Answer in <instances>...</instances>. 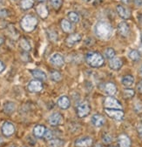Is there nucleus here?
I'll return each mask as SVG.
<instances>
[{
  "label": "nucleus",
  "mask_w": 142,
  "mask_h": 147,
  "mask_svg": "<svg viewBox=\"0 0 142 147\" xmlns=\"http://www.w3.org/2000/svg\"><path fill=\"white\" fill-rule=\"evenodd\" d=\"M103 141H104V143H105V144H109V143H111V142L112 141V138L109 134H105V135L103 137Z\"/></svg>",
  "instance_id": "nucleus-38"
},
{
  "label": "nucleus",
  "mask_w": 142,
  "mask_h": 147,
  "mask_svg": "<svg viewBox=\"0 0 142 147\" xmlns=\"http://www.w3.org/2000/svg\"><path fill=\"white\" fill-rule=\"evenodd\" d=\"M50 62L55 66H62L65 63L64 57L60 53H54L50 57Z\"/></svg>",
  "instance_id": "nucleus-8"
},
{
  "label": "nucleus",
  "mask_w": 142,
  "mask_h": 147,
  "mask_svg": "<svg viewBox=\"0 0 142 147\" xmlns=\"http://www.w3.org/2000/svg\"><path fill=\"white\" fill-rule=\"evenodd\" d=\"M124 96L126 98H131L134 96V91L132 89H126L124 91Z\"/></svg>",
  "instance_id": "nucleus-34"
},
{
  "label": "nucleus",
  "mask_w": 142,
  "mask_h": 147,
  "mask_svg": "<svg viewBox=\"0 0 142 147\" xmlns=\"http://www.w3.org/2000/svg\"><path fill=\"white\" fill-rule=\"evenodd\" d=\"M45 131H46V128H45L44 125H37V126L34 127V129H33V133H34V135H35L36 137H38V138H42V137H44Z\"/></svg>",
  "instance_id": "nucleus-21"
},
{
  "label": "nucleus",
  "mask_w": 142,
  "mask_h": 147,
  "mask_svg": "<svg viewBox=\"0 0 142 147\" xmlns=\"http://www.w3.org/2000/svg\"><path fill=\"white\" fill-rule=\"evenodd\" d=\"M27 88L31 92H39L43 89V84L39 80H32L28 84Z\"/></svg>",
  "instance_id": "nucleus-6"
},
{
  "label": "nucleus",
  "mask_w": 142,
  "mask_h": 147,
  "mask_svg": "<svg viewBox=\"0 0 142 147\" xmlns=\"http://www.w3.org/2000/svg\"><path fill=\"white\" fill-rule=\"evenodd\" d=\"M37 12L39 15V17L42 18H46L48 17V14H49L47 7L45 5H43V4H40V5H38Z\"/></svg>",
  "instance_id": "nucleus-18"
},
{
  "label": "nucleus",
  "mask_w": 142,
  "mask_h": 147,
  "mask_svg": "<svg viewBox=\"0 0 142 147\" xmlns=\"http://www.w3.org/2000/svg\"><path fill=\"white\" fill-rule=\"evenodd\" d=\"M95 147H101V145H100V144H97V145H96Z\"/></svg>",
  "instance_id": "nucleus-47"
},
{
  "label": "nucleus",
  "mask_w": 142,
  "mask_h": 147,
  "mask_svg": "<svg viewBox=\"0 0 142 147\" xmlns=\"http://www.w3.org/2000/svg\"><path fill=\"white\" fill-rule=\"evenodd\" d=\"M94 32L96 36L103 40L109 39L112 35V25L105 21H99L96 24L94 27Z\"/></svg>",
  "instance_id": "nucleus-1"
},
{
  "label": "nucleus",
  "mask_w": 142,
  "mask_h": 147,
  "mask_svg": "<svg viewBox=\"0 0 142 147\" xmlns=\"http://www.w3.org/2000/svg\"><path fill=\"white\" fill-rule=\"evenodd\" d=\"M49 123L51 125L56 126V125H61L63 123V117L62 115L59 112H54L52 113L50 117H49Z\"/></svg>",
  "instance_id": "nucleus-7"
},
{
  "label": "nucleus",
  "mask_w": 142,
  "mask_h": 147,
  "mask_svg": "<svg viewBox=\"0 0 142 147\" xmlns=\"http://www.w3.org/2000/svg\"><path fill=\"white\" fill-rule=\"evenodd\" d=\"M20 24L24 31L27 32H31L36 28L38 24V19L32 15H25L22 18Z\"/></svg>",
  "instance_id": "nucleus-3"
},
{
  "label": "nucleus",
  "mask_w": 142,
  "mask_h": 147,
  "mask_svg": "<svg viewBox=\"0 0 142 147\" xmlns=\"http://www.w3.org/2000/svg\"><path fill=\"white\" fill-rule=\"evenodd\" d=\"M34 5V0H22L20 6L23 10H29Z\"/></svg>",
  "instance_id": "nucleus-24"
},
{
  "label": "nucleus",
  "mask_w": 142,
  "mask_h": 147,
  "mask_svg": "<svg viewBox=\"0 0 142 147\" xmlns=\"http://www.w3.org/2000/svg\"><path fill=\"white\" fill-rule=\"evenodd\" d=\"M90 111H91L90 105L87 101L81 102L77 106V113H78V117H84L87 116L90 113Z\"/></svg>",
  "instance_id": "nucleus-4"
},
{
  "label": "nucleus",
  "mask_w": 142,
  "mask_h": 147,
  "mask_svg": "<svg viewBox=\"0 0 142 147\" xmlns=\"http://www.w3.org/2000/svg\"><path fill=\"white\" fill-rule=\"evenodd\" d=\"M20 45L21 47L24 50V51H30L31 50V45L25 38H22L20 40Z\"/></svg>",
  "instance_id": "nucleus-32"
},
{
  "label": "nucleus",
  "mask_w": 142,
  "mask_h": 147,
  "mask_svg": "<svg viewBox=\"0 0 142 147\" xmlns=\"http://www.w3.org/2000/svg\"><path fill=\"white\" fill-rule=\"evenodd\" d=\"M44 138H45L46 140L51 139V138H52V132H51V131L46 129V131H45V135H44Z\"/></svg>",
  "instance_id": "nucleus-36"
},
{
  "label": "nucleus",
  "mask_w": 142,
  "mask_h": 147,
  "mask_svg": "<svg viewBox=\"0 0 142 147\" xmlns=\"http://www.w3.org/2000/svg\"><path fill=\"white\" fill-rule=\"evenodd\" d=\"M2 142H3V139H2L1 138H0V144H1Z\"/></svg>",
  "instance_id": "nucleus-46"
},
{
  "label": "nucleus",
  "mask_w": 142,
  "mask_h": 147,
  "mask_svg": "<svg viewBox=\"0 0 142 147\" xmlns=\"http://www.w3.org/2000/svg\"><path fill=\"white\" fill-rule=\"evenodd\" d=\"M47 33H48L49 38H50L51 40H52V41H56L57 38H58V35H57V33H56L55 32H53V31H51V32L48 31Z\"/></svg>",
  "instance_id": "nucleus-35"
},
{
  "label": "nucleus",
  "mask_w": 142,
  "mask_h": 147,
  "mask_svg": "<svg viewBox=\"0 0 142 147\" xmlns=\"http://www.w3.org/2000/svg\"><path fill=\"white\" fill-rule=\"evenodd\" d=\"M52 7L56 10H59L63 4V0H50Z\"/></svg>",
  "instance_id": "nucleus-31"
},
{
  "label": "nucleus",
  "mask_w": 142,
  "mask_h": 147,
  "mask_svg": "<svg viewBox=\"0 0 142 147\" xmlns=\"http://www.w3.org/2000/svg\"><path fill=\"white\" fill-rule=\"evenodd\" d=\"M61 28L66 32H71L72 31V25L71 22L67 19H62L61 21Z\"/></svg>",
  "instance_id": "nucleus-23"
},
{
  "label": "nucleus",
  "mask_w": 142,
  "mask_h": 147,
  "mask_svg": "<svg viewBox=\"0 0 142 147\" xmlns=\"http://www.w3.org/2000/svg\"><path fill=\"white\" fill-rule=\"evenodd\" d=\"M5 64H4L2 61H0V73H2V72L5 71Z\"/></svg>",
  "instance_id": "nucleus-40"
},
{
  "label": "nucleus",
  "mask_w": 142,
  "mask_h": 147,
  "mask_svg": "<svg viewBox=\"0 0 142 147\" xmlns=\"http://www.w3.org/2000/svg\"><path fill=\"white\" fill-rule=\"evenodd\" d=\"M15 110V105L11 102H8L4 106V111L6 112V113H11L13 112Z\"/></svg>",
  "instance_id": "nucleus-29"
},
{
  "label": "nucleus",
  "mask_w": 142,
  "mask_h": 147,
  "mask_svg": "<svg viewBox=\"0 0 142 147\" xmlns=\"http://www.w3.org/2000/svg\"><path fill=\"white\" fill-rule=\"evenodd\" d=\"M118 32L122 37H127L130 32V28L127 23L126 22H120L118 24Z\"/></svg>",
  "instance_id": "nucleus-11"
},
{
  "label": "nucleus",
  "mask_w": 142,
  "mask_h": 147,
  "mask_svg": "<svg viewBox=\"0 0 142 147\" xmlns=\"http://www.w3.org/2000/svg\"><path fill=\"white\" fill-rule=\"evenodd\" d=\"M116 9H117V12H118L119 16L121 18H123V19H128L131 17V12H130V11L126 7L120 5H118L116 7Z\"/></svg>",
  "instance_id": "nucleus-12"
},
{
  "label": "nucleus",
  "mask_w": 142,
  "mask_h": 147,
  "mask_svg": "<svg viewBox=\"0 0 142 147\" xmlns=\"http://www.w3.org/2000/svg\"><path fill=\"white\" fill-rule=\"evenodd\" d=\"M135 110L137 111H142V104H140V103H139V104H137L136 105V106H135Z\"/></svg>",
  "instance_id": "nucleus-41"
},
{
  "label": "nucleus",
  "mask_w": 142,
  "mask_h": 147,
  "mask_svg": "<svg viewBox=\"0 0 142 147\" xmlns=\"http://www.w3.org/2000/svg\"><path fill=\"white\" fill-rule=\"evenodd\" d=\"M139 73H140V75L142 76V66H141L140 69H139Z\"/></svg>",
  "instance_id": "nucleus-44"
},
{
  "label": "nucleus",
  "mask_w": 142,
  "mask_h": 147,
  "mask_svg": "<svg viewBox=\"0 0 142 147\" xmlns=\"http://www.w3.org/2000/svg\"><path fill=\"white\" fill-rule=\"evenodd\" d=\"M87 63L92 67H100L104 64V57L97 51L88 52L86 56Z\"/></svg>",
  "instance_id": "nucleus-2"
},
{
  "label": "nucleus",
  "mask_w": 142,
  "mask_h": 147,
  "mask_svg": "<svg viewBox=\"0 0 142 147\" xmlns=\"http://www.w3.org/2000/svg\"><path fill=\"white\" fill-rule=\"evenodd\" d=\"M31 72H32V76H33L37 80L45 81V80H46V78H47L46 74H45L43 71H41V70H32Z\"/></svg>",
  "instance_id": "nucleus-19"
},
{
  "label": "nucleus",
  "mask_w": 142,
  "mask_h": 147,
  "mask_svg": "<svg viewBox=\"0 0 142 147\" xmlns=\"http://www.w3.org/2000/svg\"><path fill=\"white\" fill-rule=\"evenodd\" d=\"M84 1H90V0H84Z\"/></svg>",
  "instance_id": "nucleus-48"
},
{
  "label": "nucleus",
  "mask_w": 142,
  "mask_h": 147,
  "mask_svg": "<svg viewBox=\"0 0 142 147\" xmlns=\"http://www.w3.org/2000/svg\"><path fill=\"white\" fill-rule=\"evenodd\" d=\"M105 111L109 117L116 120H121L124 117V112L120 109H105Z\"/></svg>",
  "instance_id": "nucleus-5"
},
{
  "label": "nucleus",
  "mask_w": 142,
  "mask_h": 147,
  "mask_svg": "<svg viewBox=\"0 0 142 147\" xmlns=\"http://www.w3.org/2000/svg\"><path fill=\"white\" fill-rule=\"evenodd\" d=\"M3 42H4V38L2 37H0V45H1Z\"/></svg>",
  "instance_id": "nucleus-43"
},
{
  "label": "nucleus",
  "mask_w": 142,
  "mask_h": 147,
  "mask_svg": "<svg viewBox=\"0 0 142 147\" xmlns=\"http://www.w3.org/2000/svg\"><path fill=\"white\" fill-rule=\"evenodd\" d=\"M67 17H68V19L71 22H72V23H78L79 21V16H78V14L76 13V12H74V11L68 12Z\"/></svg>",
  "instance_id": "nucleus-27"
},
{
  "label": "nucleus",
  "mask_w": 142,
  "mask_h": 147,
  "mask_svg": "<svg viewBox=\"0 0 142 147\" xmlns=\"http://www.w3.org/2000/svg\"><path fill=\"white\" fill-rule=\"evenodd\" d=\"M105 92L109 95H114L117 92V87L114 84L112 83H107L105 86Z\"/></svg>",
  "instance_id": "nucleus-22"
},
{
  "label": "nucleus",
  "mask_w": 142,
  "mask_h": 147,
  "mask_svg": "<svg viewBox=\"0 0 142 147\" xmlns=\"http://www.w3.org/2000/svg\"><path fill=\"white\" fill-rule=\"evenodd\" d=\"M75 144L78 147H89L93 144V139L88 137L82 138L78 139Z\"/></svg>",
  "instance_id": "nucleus-14"
},
{
  "label": "nucleus",
  "mask_w": 142,
  "mask_h": 147,
  "mask_svg": "<svg viewBox=\"0 0 142 147\" xmlns=\"http://www.w3.org/2000/svg\"><path fill=\"white\" fill-rule=\"evenodd\" d=\"M93 125L96 127H100L105 124V119L99 114H95L92 117V119H91Z\"/></svg>",
  "instance_id": "nucleus-15"
},
{
  "label": "nucleus",
  "mask_w": 142,
  "mask_h": 147,
  "mask_svg": "<svg viewBox=\"0 0 142 147\" xmlns=\"http://www.w3.org/2000/svg\"><path fill=\"white\" fill-rule=\"evenodd\" d=\"M128 56H129V57L131 58V59L133 60V61H138L140 58V53L137 50L130 51L129 53H128Z\"/></svg>",
  "instance_id": "nucleus-26"
},
{
  "label": "nucleus",
  "mask_w": 142,
  "mask_h": 147,
  "mask_svg": "<svg viewBox=\"0 0 142 147\" xmlns=\"http://www.w3.org/2000/svg\"><path fill=\"white\" fill-rule=\"evenodd\" d=\"M39 2H45V1H46V0H39Z\"/></svg>",
  "instance_id": "nucleus-45"
},
{
  "label": "nucleus",
  "mask_w": 142,
  "mask_h": 147,
  "mask_svg": "<svg viewBox=\"0 0 142 147\" xmlns=\"http://www.w3.org/2000/svg\"><path fill=\"white\" fill-rule=\"evenodd\" d=\"M137 131L140 138H142V125H139L137 126Z\"/></svg>",
  "instance_id": "nucleus-39"
},
{
  "label": "nucleus",
  "mask_w": 142,
  "mask_h": 147,
  "mask_svg": "<svg viewBox=\"0 0 142 147\" xmlns=\"http://www.w3.org/2000/svg\"><path fill=\"white\" fill-rule=\"evenodd\" d=\"M141 41H142V33H141Z\"/></svg>",
  "instance_id": "nucleus-49"
},
{
  "label": "nucleus",
  "mask_w": 142,
  "mask_h": 147,
  "mask_svg": "<svg viewBox=\"0 0 142 147\" xmlns=\"http://www.w3.org/2000/svg\"><path fill=\"white\" fill-rule=\"evenodd\" d=\"M105 105L106 108H112V109H121V107H122L117 99H115L114 98H112V97H108L105 98Z\"/></svg>",
  "instance_id": "nucleus-9"
},
{
  "label": "nucleus",
  "mask_w": 142,
  "mask_h": 147,
  "mask_svg": "<svg viewBox=\"0 0 142 147\" xmlns=\"http://www.w3.org/2000/svg\"><path fill=\"white\" fill-rule=\"evenodd\" d=\"M137 88H138V91L140 92V93H142V80L138 84V86H137Z\"/></svg>",
  "instance_id": "nucleus-42"
},
{
  "label": "nucleus",
  "mask_w": 142,
  "mask_h": 147,
  "mask_svg": "<svg viewBox=\"0 0 142 147\" xmlns=\"http://www.w3.org/2000/svg\"><path fill=\"white\" fill-rule=\"evenodd\" d=\"M63 141L60 139H51L48 142L49 147H61L63 145Z\"/></svg>",
  "instance_id": "nucleus-28"
},
{
  "label": "nucleus",
  "mask_w": 142,
  "mask_h": 147,
  "mask_svg": "<svg viewBox=\"0 0 142 147\" xmlns=\"http://www.w3.org/2000/svg\"><path fill=\"white\" fill-rule=\"evenodd\" d=\"M15 131V127L11 122H5L2 125V133L5 137H10L11 136Z\"/></svg>",
  "instance_id": "nucleus-10"
},
{
  "label": "nucleus",
  "mask_w": 142,
  "mask_h": 147,
  "mask_svg": "<svg viewBox=\"0 0 142 147\" xmlns=\"http://www.w3.org/2000/svg\"><path fill=\"white\" fill-rule=\"evenodd\" d=\"M109 65H110L111 69L118 71L122 66V61H121L120 58H119V57H113V58H112V59L110 60Z\"/></svg>",
  "instance_id": "nucleus-16"
},
{
  "label": "nucleus",
  "mask_w": 142,
  "mask_h": 147,
  "mask_svg": "<svg viewBox=\"0 0 142 147\" xmlns=\"http://www.w3.org/2000/svg\"><path fill=\"white\" fill-rule=\"evenodd\" d=\"M105 57L107 58H109V59H112V58H113V57H114V56H115V51H114V50L112 49V48H108V49L105 50Z\"/></svg>",
  "instance_id": "nucleus-33"
},
{
  "label": "nucleus",
  "mask_w": 142,
  "mask_h": 147,
  "mask_svg": "<svg viewBox=\"0 0 142 147\" xmlns=\"http://www.w3.org/2000/svg\"><path fill=\"white\" fill-rule=\"evenodd\" d=\"M133 83H134V78L131 75H126V76L123 77V78H122V84L126 87L132 86L133 84Z\"/></svg>",
  "instance_id": "nucleus-25"
},
{
  "label": "nucleus",
  "mask_w": 142,
  "mask_h": 147,
  "mask_svg": "<svg viewBox=\"0 0 142 147\" xmlns=\"http://www.w3.org/2000/svg\"><path fill=\"white\" fill-rule=\"evenodd\" d=\"M71 102L70 99L66 97V96H62L58 99V105L61 108V109H67L70 107Z\"/></svg>",
  "instance_id": "nucleus-17"
},
{
  "label": "nucleus",
  "mask_w": 142,
  "mask_h": 147,
  "mask_svg": "<svg viewBox=\"0 0 142 147\" xmlns=\"http://www.w3.org/2000/svg\"><path fill=\"white\" fill-rule=\"evenodd\" d=\"M82 38V36L78 33H73L71 34L67 38H66V44L68 46L72 47V45H76L77 43H78Z\"/></svg>",
  "instance_id": "nucleus-13"
},
{
  "label": "nucleus",
  "mask_w": 142,
  "mask_h": 147,
  "mask_svg": "<svg viewBox=\"0 0 142 147\" xmlns=\"http://www.w3.org/2000/svg\"><path fill=\"white\" fill-rule=\"evenodd\" d=\"M8 16V11L5 9L0 8V18H5Z\"/></svg>",
  "instance_id": "nucleus-37"
},
{
  "label": "nucleus",
  "mask_w": 142,
  "mask_h": 147,
  "mask_svg": "<svg viewBox=\"0 0 142 147\" xmlns=\"http://www.w3.org/2000/svg\"><path fill=\"white\" fill-rule=\"evenodd\" d=\"M119 144L120 147H130L131 141L130 138L126 135H120L119 137Z\"/></svg>",
  "instance_id": "nucleus-20"
},
{
  "label": "nucleus",
  "mask_w": 142,
  "mask_h": 147,
  "mask_svg": "<svg viewBox=\"0 0 142 147\" xmlns=\"http://www.w3.org/2000/svg\"><path fill=\"white\" fill-rule=\"evenodd\" d=\"M51 78L55 82H59L62 78L61 73L59 72V71H53L51 72Z\"/></svg>",
  "instance_id": "nucleus-30"
}]
</instances>
